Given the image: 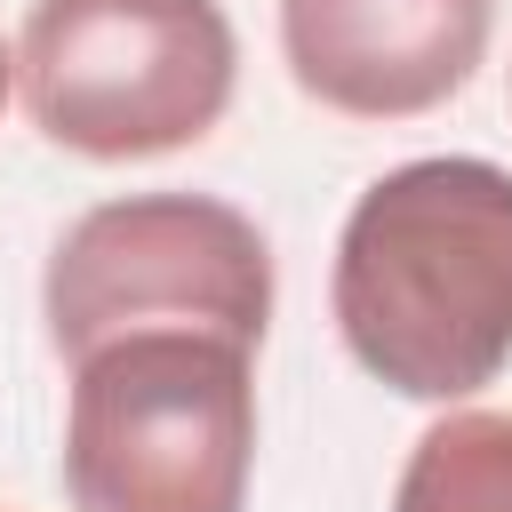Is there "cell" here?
I'll use <instances>...</instances> for the list:
<instances>
[{
	"label": "cell",
	"mask_w": 512,
	"mask_h": 512,
	"mask_svg": "<svg viewBox=\"0 0 512 512\" xmlns=\"http://www.w3.org/2000/svg\"><path fill=\"white\" fill-rule=\"evenodd\" d=\"M336 336L400 400H464L512 360V168L432 152L384 168L336 232Z\"/></svg>",
	"instance_id": "6da1fadb"
},
{
	"label": "cell",
	"mask_w": 512,
	"mask_h": 512,
	"mask_svg": "<svg viewBox=\"0 0 512 512\" xmlns=\"http://www.w3.org/2000/svg\"><path fill=\"white\" fill-rule=\"evenodd\" d=\"M256 472L248 344L136 328L72 360L64 488L72 512H240Z\"/></svg>",
	"instance_id": "7a4b0ae2"
},
{
	"label": "cell",
	"mask_w": 512,
	"mask_h": 512,
	"mask_svg": "<svg viewBox=\"0 0 512 512\" xmlns=\"http://www.w3.org/2000/svg\"><path fill=\"white\" fill-rule=\"evenodd\" d=\"M240 80L216 0H32L16 88L48 144L80 160H152L200 144Z\"/></svg>",
	"instance_id": "3957f363"
},
{
	"label": "cell",
	"mask_w": 512,
	"mask_h": 512,
	"mask_svg": "<svg viewBox=\"0 0 512 512\" xmlns=\"http://www.w3.org/2000/svg\"><path fill=\"white\" fill-rule=\"evenodd\" d=\"M40 312L64 360H88L136 328H200L256 352L272 328V248L232 200L128 192L56 240Z\"/></svg>",
	"instance_id": "277c9868"
},
{
	"label": "cell",
	"mask_w": 512,
	"mask_h": 512,
	"mask_svg": "<svg viewBox=\"0 0 512 512\" xmlns=\"http://www.w3.org/2000/svg\"><path fill=\"white\" fill-rule=\"evenodd\" d=\"M496 0H280L288 80L344 120H416L488 56Z\"/></svg>",
	"instance_id": "5b68a950"
},
{
	"label": "cell",
	"mask_w": 512,
	"mask_h": 512,
	"mask_svg": "<svg viewBox=\"0 0 512 512\" xmlns=\"http://www.w3.org/2000/svg\"><path fill=\"white\" fill-rule=\"evenodd\" d=\"M392 512H512V416L504 408L440 416L408 448Z\"/></svg>",
	"instance_id": "8992f818"
},
{
	"label": "cell",
	"mask_w": 512,
	"mask_h": 512,
	"mask_svg": "<svg viewBox=\"0 0 512 512\" xmlns=\"http://www.w3.org/2000/svg\"><path fill=\"white\" fill-rule=\"evenodd\" d=\"M8 80H16V56L0 48V104H8Z\"/></svg>",
	"instance_id": "52a82bcc"
}]
</instances>
